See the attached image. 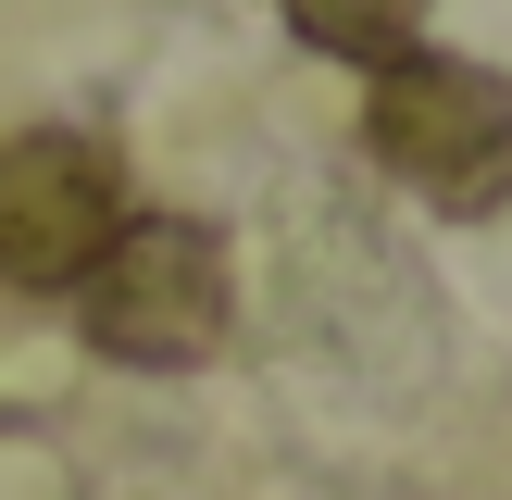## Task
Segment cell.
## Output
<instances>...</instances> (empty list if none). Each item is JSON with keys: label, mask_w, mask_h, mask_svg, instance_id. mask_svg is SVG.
<instances>
[{"label": "cell", "mask_w": 512, "mask_h": 500, "mask_svg": "<svg viewBox=\"0 0 512 500\" xmlns=\"http://www.w3.org/2000/svg\"><path fill=\"white\" fill-rule=\"evenodd\" d=\"M75 325H88L100 363H138V375H188L225 350V325H238V275H225V238L188 213H125L113 238L88 250V275H75Z\"/></svg>", "instance_id": "cell-1"}, {"label": "cell", "mask_w": 512, "mask_h": 500, "mask_svg": "<svg viewBox=\"0 0 512 500\" xmlns=\"http://www.w3.org/2000/svg\"><path fill=\"white\" fill-rule=\"evenodd\" d=\"M363 150L425 200V213H500L512 200V75L463 50H388L363 88Z\"/></svg>", "instance_id": "cell-2"}, {"label": "cell", "mask_w": 512, "mask_h": 500, "mask_svg": "<svg viewBox=\"0 0 512 500\" xmlns=\"http://www.w3.org/2000/svg\"><path fill=\"white\" fill-rule=\"evenodd\" d=\"M113 225H125V175L100 138L75 125L0 138V300H63Z\"/></svg>", "instance_id": "cell-3"}, {"label": "cell", "mask_w": 512, "mask_h": 500, "mask_svg": "<svg viewBox=\"0 0 512 500\" xmlns=\"http://www.w3.org/2000/svg\"><path fill=\"white\" fill-rule=\"evenodd\" d=\"M438 0H288V38L325 50V63H388V50L425 38Z\"/></svg>", "instance_id": "cell-4"}]
</instances>
